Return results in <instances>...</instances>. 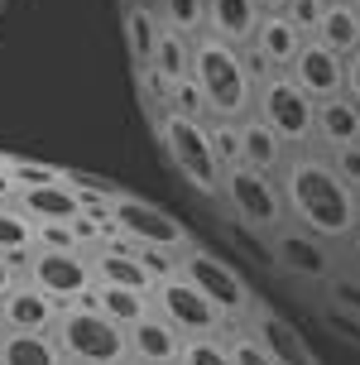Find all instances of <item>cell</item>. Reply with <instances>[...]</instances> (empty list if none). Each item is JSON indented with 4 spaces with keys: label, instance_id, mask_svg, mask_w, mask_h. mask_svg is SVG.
I'll return each instance as SVG.
<instances>
[{
    "label": "cell",
    "instance_id": "obj_1",
    "mask_svg": "<svg viewBox=\"0 0 360 365\" xmlns=\"http://www.w3.org/2000/svg\"><path fill=\"white\" fill-rule=\"evenodd\" d=\"M274 182L284 197L288 226H298L326 245H346L360 231V197L331 173L322 149H293L284 168L274 173Z\"/></svg>",
    "mask_w": 360,
    "mask_h": 365
},
{
    "label": "cell",
    "instance_id": "obj_2",
    "mask_svg": "<svg viewBox=\"0 0 360 365\" xmlns=\"http://www.w3.org/2000/svg\"><path fill=\"white\" fill-rule=\"evenodd\" d=\"M187 77L197 87L207 120H250L254 115V82L245 68V48H235L216 34H197L192 38V53H187Z\"/></svg>",
    "mask_w": 360,
    "mask_h": 365
},
{
    "label": "cell",
    "instance_id": "obj_3",
    "mask_svg": "<svg viewBox=\"0 0 360 365\" xmlns=\"http://www.w3.org/2000/svg\"><path fill=\"white\" fill-rule=\"evenodd\" d=\"M53 341H58V351H63L68 365H130L125 327L110 322L91 298H82V303H72V308L58 312Z\"/></svg>",
    "mask_w": 360,
    "mask_h": 365
},
{
    "label": "cell",
    "instance_id": "obj_4",
    "mask_svg": "<svg viewBox=\"0 0 360 365\" xmlns=\"http://www.w3.org/2000/svg\"><path fill=\"white\" fill-rule=\"evenodd\" d=\"M154 130H159V145H163V154H168V168H173L197 197H207V202L221 197V159H216V149H212L207 120L159 110V125Z\"/></svg>",
    "mask_w": 360,
    "mask_h": 365
},
{
    "label": "cell",
    "instance_id": "obj_5",
    "mask_svg": "<svg viewBox=\"0 0 360 365\" xmlns=\"http://www.w3.org/2000/svg\"><path fill=\"white\" fill-rule=\"evenodd\" d=\"M221 207L235 226H245L254 236H274L284 231L288 217H284V197H279V182L274 173H259L250 164H226L221 168Z\"/></svg>",
    "mask_w": 360,
    "mask_h": 365
},
{
    "label": "cell",
    "instance_id": "obj_6",
    "mask_svg": "<svg viewBox=\"0 0 360 365\" xmlns=\"http://www.w3.org/2000/svg\"><path fill=\"white\" fill-rule=\"evenodd\" d=\"M178 274L192 284V289L212 303L221 317H226V331L231 327H245L250 322V312L259 308L254 303V293L245 289V279L226 264V259H216V250H202V245H187L178 255Z\"/></svg>",
    "mask_w": 360,
    "mask_h": 365
},
{
    "label": "cell",
    "instance_id": "obj_7",
    "mask_svg": "<svg viewBox=\"0 0 360 365\" xmlns=\"http://www.w3.org/2000/svg\"><path fill=\"white\" fill-rule=\"evenodd\" d=\"M312 110L317 101H307L288 73H269L264 82H254V120L269 135H279L288 154L312 149Z\"/></svg>",
    "mask_w": 360,
    "mask_h": 365
},
{
    "label": "cell",
    "instance_id": "obj_8",
    "mask_svg": "<svg viewBox=\"0 0 360 365\" xmlns=\"http://www.w3.org/2000/svg\"><path fill=\"white\" fill-rule=\"evenodd\" d=\"M110 217V231L120 240H130V245H149V250H173V255H182L192 240H187V226H182L173 212H163L159 202H144L135 197V192H115L106 207Z\"/></svg>",
    "mask_w": 360,
    "mask_h": 365
},
{
    "label": "cell",
    "instance_id": "obj_9",
    "mask_svg": "<svg viewBox=\"0 0 360 365\" xmlns=\"http://www.w3.org/2000/svg\"><path fill=\"white\" fill-rule=\"evenodd\" d=\"M24 284L48 293L58 308H72V303L91 298V289H96L91 250H43V245H34L24 255Z\"/></svg>",
    "mask_w": 360,
    "mask_h": 365
},
{
    "label": "cell",
    "instance_id": "obj_10",
    "mask_svg": "<svg viewBox=\"0 0 360 365\" xmlns=\"http://www.w3.org/2000/svg\"><path fill=\"white\" fill-rule=\"evenodd\" d=\"M149 308L159 312L182 341H187V336H221V331H226V317H221L182 274H168V279H159V284L149 289Z\"/></svg>",
    "mask_w": 360,
    "mask_h": 365
},
{
    "label": "cell",
    "instance_id": "obj_11",
    "mask_svg": "<svg viewBox=\"0 0 360 365\" xmlns=\"http://www.w3.org/2000/svg\"><path fill=\"white\" fill-rule=\"evenodd\" d=\"M269 250H274V264H279L284 274H293V279L326 284V279L336 274V245L307 236V231H298V226L274 231V236H269Z\"/></svg>",
    "mask_w": 360,
    "mask_h": 365
},
{
    "label": "cell",
    "instance_id": "obj_12",
    "mask_svg": "<svg viewBox=\"0 0 360 365\" xmlns=\"http://www.w3.org/2000/svg\"><path fill=\"white\" fill-rule=\"evenodd\" d=\"M288 77H293V87L303 91L307 101L346 96V58H336L331 48H322L317 38H303L298 58L288 63Z\"/></svg>",
    "mask_w": 360,
    "mask_h": 365
},
{
    "label": "cell",
    "instance_id": "obj_13",
    "mask_svg": "<svg viewBox=\"0 0 360 365\" xmlns=\"http://www.w3.org/2000/svg\"><path fill=\"white\" fill-rule=\"evenodd\" d=\"M245 327L254 331V341H259V346L269 351V361H274V365H317L312 346L303 341V331L293 327L288 317H279V312H269V308H254Z\"/></svg>",
    "mask_w": 360,
    "mask_h": 365
},
{
    "label": "cell",
    "instance_id": "obj_14",
    "mask_svg": "<svg viewBox=\"0 0 360 365\" xmlns=\"http://www.w3.org/2000/svg\"><path fill=\"white\" fill-rule=\"evenodd\" d=\"M91 274H96V284H106V289H130V293L154 289V279H149V269L140 264L135 245L120 240V236H110L106 245L91 250Z\"/></svg>",
    "mask_w": 360,
    "mask_h": 365
},
{
    "label": "cell",
    "instance_id": "obj_15",
    "mask_svg": "<svg viewBox=\"0 0 360 365\" xmlns=\"http://www.w3.org/2000/svg\"><path fill=\"white\" fill-rule=\"evenodd\" d=\"M58 312L63 308H58L48 293H38L34 284L19 279L15 289L0 298V331H53Z\"/></svg>",
    "mask_w": 360,
    "mask_h": 365
},
{
    "label": "cell",
    "instance_id": "obj_16",
    "mask_svg": "<svg viewBox=\"0 0 360 365\" xmlns=\"http://www.w3.org/2000/svg\"><path fill=\"white\" fill-rule=\"evenodd\" d=\"M15 207L34 221V226H58V221L72 226V221L82 217V192L63 178V182H48V187H19Z\"/></svg>",
    "mask_w": 360,
    "mask_h": 365
},
{
    "label": "cell",
    "instance_id": "obj_17",
    "mask_svg": "<svg viewBox=\"0 0 360 365\" xmlns=\"http://www.w3.org/2000/svg\"><path fill=\"white\" fill-rule=\"evenodd\" d=\"M125 336H130V365H178L182 336L154 308L144 312L135 327H125Z\"/></svg>",
    "mask_w": 360,
    "mask_h": 365
},
{
    "label": "cell",
    "instance_id": "obj_18",
    "mask_svg": "<svg viewBox=\"0 0 360 365\" xmlns=\"http://www.w3.org/2000/svg\"><path fill=\"white\" fill-rule=\"evenodd\" d=\"M341 145H360V106L351 96L317 101V110H312V149L331 154Z\"/></svg>",
    "mask_w": 360,
    "mask_h": 365
},
{
    "label": "cell",
    "instance_id": "obj_19",
    "mask_svg": "<svg viewBox=\"0 0 360 365\" xmlns=\"http://www.w3.org/2000/svg\"><path fill=\"white\" fill-rule=\"evenodd\" d=\"M264 10L254 0H207V34L226 38L235 48H250L254 29H259Z\"/></svg>",
    "mask_w": 360,
    "mask_h": 365
},
{
    "label": "cell",
    "instance_id": "obj_20",
    "mask_svg": "<svg viewBox=\"0 0 360 365\" xmlns=\"http://www.w3.org/2000/svg\"><path fill=\"white\" fill-rule=\"evenodd\" d=\"M120 29H125V48L135 58V68H149V58H154V48H159V38H163V19L154 10V0H125Z\"/></svg>",
    "mask_w": 360,
    "mask_h": 365
},
{
    "label": "cell",
    "instance_id": "obj_21",
    "mask_svg": "<svg viewBox=\"0 0 360 365\" xmlns=\"http://www.w3.org/2000/svg\"><path fill=\"white\" fill-rule=\"evenodd\" d=\"M250 48L269 63L274 73H288V63H293V58H298V48H303V34H298L284 15H264V19H259V29H254V43H250Z\"/></svg>",
    "mask_w": 360,
    "mask_h": 365
},
{
    "label": "cell",
    "instance_id": "obj_22",
    "mask_svg": "<svg viewBox=\"0 0 360 365\" xmlns=\"http://www.w3.org/2000/svg\"><path fill=\"white\" fill-rule=\"evenodd\" d=\"M312 38H317L322 48H331L336 58L356 53L360 48V19H356V10H351V0H326V10H322V19H317Z\"/></svg>",
    "mask_w": 360,
    "mask_h": 365
},
{
    "label": "cell",
    "instance_id": "obj_23",
    "mask_svg": "<svg viewBox=\"0 0 360 365\" xmlns=\"http://www.w3.org/2000/svg\"><path fill=\"white\" fill-rule=\"evenodd\" d=\"M0 365H68L53 331H0Z\"/></svg>",
    "mask_w": 360,
    "mask_h": 365
},
{
    "label": "cell",
    "instance_id": "obj_24",
    "mask_svg": "<svg viewBox=\"0 0 360 365\" xmlns=\"http://www.w3.org/2000/svg\"><path fill=\"white\" fill-rule=\"evenodd\" d=\"M284 159H288V149H284L279 135H269L254 115H250V120H240V164L259 168V173H279Z\"/></svg>",
    "mask_w": 360,
    "mask_h": 365
},
{
    "label": "cell",
    "instance_id": "obj_25",
    "mask_svg": "<svg viewBox=\"0 0 360 365\" xmlns=\"http://www.w3.org/2000/svg\"><path fill=\"white\" fill-rule=\"evenodd\" d=\"M154 10H159L163 29L178 38H192L207 34V0H154Z\"/></svg>",
    "mask_w": 360,
    "mask_h": 365
},
{
    "label": "cell",
    "instance_id": "obj_26",
    "mask_svg": "<svg viewBox=\"0 0 360 365\" xmlns=\"http://www.w3.org/2000/svg\"><path fill=\"white\" fill-rule=\"evenodd\" d=\"M91 303L106 312L110 322L135 327L144 312H149V293H130V289H106V284H96V289H91Z\"/></svg>",
    "mask_w": 360,
    "mask_h": 365
},
{
    "label": "cell",
    "instance_id": "obj_27",
    "mask_svg": "<svg viewBox=\"0 0 360 365\" xmlns=\"http://www.w3.org/2000/svg\"><path fill=\"white\" fill-rule=\"evenodd\" d=\"M29 250H34V221L15 202L0 207V255H29Z\"/></svg>",
    "mask_w": 360,
    "mask_h": 365
},
{
    "label": "cell",
    "instance_id": "obj_28",
    "mask_svg": "<svg viewBox=\"0 0 360 365\" xmlns=\"http://www.w3.org/2000/svg\"><path fill=\"white\" fill-rule=\"evenodd\" d=\"M178 365H231L226 331H221V336H187L182 351H178Z\"/></svg>",
    "mask_w": 360,
    "mask_h": 365
},
{
    "label": "cell",
    "instance_id": "obj_29",
    "mask_svg": "<svg viewBox=\"0 0 360 365\" xmlns=\"http://www.w3.org/2000/svg\"><path fill=\"white\" fill-rule=\"evenodd\" d=\"M226 351H231V365H274L269 351L254 341L250 327H231L226 331Z\"/></svg>",
    "mask_w": 360,
    "mask_h": 365
},
{
    "label": "cell",
    "instance_id": "obj_30",
    "mask_svg": "<svg viewBox=\"0 0 360 365\" xmlns=\"http://www.w3.org/2000/svg\"><path fill=\"white\" fill-rule=\"evenodd\" d=\"M322 289H326V298H331V308H336V312L360 317V274H341V269H336Z\"/></svg>",
    "mask_w": 360,
    "mask_h": 365
},
{
    "label": "cell",
    "instance_id": "obj_31",
    "mask_svg": "<svg viewBox=\"0 0 360 365\" xmlns=\"http://www.w3.org/2000/svg\"><path fill=\"white\" fill-rule=\"evenodd\" d=\"M10 173H15V187H48V182L68 178V173H58L53 164H38V159H10Z\"/></svg>",
    "mask_w": 360,
    "mask_h": 365
},
{
    "label": "cell",
    "instance_id": "obj_32",
    "mask_svg": "<svg viewBox=\"0 0 360 365\" xmlns=\"http://www.w3.org/2000/svg\"><path fill=\"white\" fill-rule=\"evenodd\" d=\"M207 135H212V149H216V159H221V168L240 164V125H231V120H207Z\"/></svg>",
    "mask_w": 360,
    "mask_h": 365
},
{
    "label": "cell",
    "instance_id": "obj_33",
    "mask_svg": "<svg viewBox=\"0 0 360 365\" xmlns=\"http://www.w3.org/2000/svg\"><path fill=\"white\" fill-rule=\"evenodd\" d=\"M322 10H326V0H288L279 15L298 29L303 38H312V29H317V19H322Z\"/></svg>",
    "mask_w": 360,
    "mask_h": 365
},
{
    "label": "cell",
    "instance_id": "obj_34",
    "mask_svg": "<svg viewBox=\"0 0 360 365\" xmlns=\"http://www.w3.org/2000/svg\"><path fill=\"white\" fill-rule=\"evenodd\" d=\"M326 164H331V173H336V178H341L346 187H351V192L360 197V145L331 149V154H326Z\"/></svg>",
    "mask_w": 360,
    "mask_h": 365
},
{
    "label": "cell",
    "instance_id": "obj_35",
    "mask_svg": "<svg viewBox=\"0 0 360 365\" xmlns=\"http://www.w3.org/2000/svg\"><path fill=\"white\" fill-rule=\"evenodd\" d=\"M34 245H43V250H82L77 245V231L72 226H34Z\"/></svg>",
    "mask_w": 360,
    "mask_h": 365
},
{
    "label": "cell",
    "instance_id": "obj_36",
    "mask_svg": "<svg viewBox=\"0 0 360 365\" xmlns=\"http://www.w3.org/2000/svg\"><path fill=\"white\" fill-rule=\"evenodd\" d=\"M24 279V255H0V298Z\"/></svg>",
    "mask_w": 360,
    "mask_h": 365
},
{
    "label": "cell",
    "instance_id": "obj_37",
    "mask_svg": "<svg viewBox=\"0 0 360 365\" xmlns=\"http://www.w3.org/2000/svg\"><path fill=\"white\" fill-rule=\"evenodd\" d=\"M346 96H351V101L360 106V48L346 58Z\"/></svg>",
    "mask_w": 360,
    "mask_h": 365
},
{
    "label": "cell",
    "instance_id": "obj_38",
    "mask_svg": "<svg viewBox=\"0 0 360 365\" xmlns=\"http://www.w3.org/2000/svg\"><path fill=\"white\" fill-rule=\"evenodd\" d=\"M254 5H259V10H264V15H279V10H284L288 0H254Z\"/></svg>",
    "mask_w": 360,
    "mask_h": 365
},
{
    "label": "cell",
    "instance_id": "obj_39",
    "mask_svg": "<svg viewBox=\"0 0 360 365\" xmlns=\"http://www.w3.org/2000/svg\"><path fill=\"white\" fill-rule=\"evenodd\" d=\"M346 245H351V259H356V269H360V231H356L351 240H346Z\"/></svg>",
    "mask_w": 360,
    "mask_h": 365
},
{
    "label": "cell",
    "instance_id": "obj_40",
    "mask_svg": "<svg viewBox=\"0 0 360 365\" xmlns=\"http://www.w3.org/2000/svg\"><path fill=\"white\" fill-rule=\"evenodd\" d=\"M351 10H356V19H360V0H351Z\"/></svg>",
    "mask_w": 360,
    "mask_h": 365
}]
</instances>
